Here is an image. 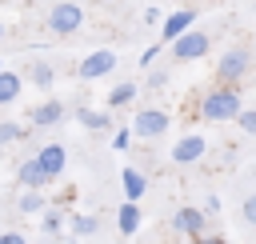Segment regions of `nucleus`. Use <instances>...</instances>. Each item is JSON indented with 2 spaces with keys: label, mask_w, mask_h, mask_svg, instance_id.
I'll list each match as a JSON object with an SVG mask.
<instances>
[{
  "label": "nucleus",
  "mask_w": 256,
  "mask_h": 244,
  "mask_svg": "<svg viewBox=\"0 0 256 244\" xmlns=\"http://www.w3.org/2000/svg\"><path fill=\"white\" fill-rule=\"evenodd\" d=\"M240 92L236 88H216V92H204V100H200V116L208 120V124H228V120H236L240 116Z\"/></svg>",
  "instance_id": "nucleus-1"
},
{
  "label": "nucleus",
  "mask_w": 256,
  "mask_h": 244,
  "mask_svg": "<svg viewBox=\"0 0 256 244\" xmlns=\"http://www.w3.org/2000/svg\"><path fill=\"white\" fill-rule=\"evenodd\" d=\"M80 24H84V8H80L76 0H60V4H52V12H48V28H52L56 36H72V32H80Z\"/></svg>",
  "instance_id": "nucleus-2"
},
{
  "label": "nucleus",
  "mask_w": 256,
  "mask_h": 244,
  "mask_svg": "<svg viewBox=\"0 0 256 244\" xmlns=\"http://www.w3.org/2000/svg\"><path fill=\"white\" fill-rule=\"evenodd\" d=\"M248 68H252V56H248L244 48H228V52L220 56V64H216V76H220L224 88H232L236 80L248 76Z\"/></svg>",
  "instance_id": "nucleus-3"
},
{
  "label": "nucleus",
  "mask_w": 256,
  "mask_h": 244,
  "mask_svg": "<svg viewBox=\"0 0 256 244\" xmlns=\"http://www.w3.org/2000/svg\"><path fill=\"white\" fill-rule=\"evenodd\" d=\"M128 132H132V136H140V140H156V136H164V132H168V112H164V108H140Z\"/></svg>",
  "instance_id": "nucleus-4"
},
{
  "label": "nucleus",
  "mask_w": 256,
  "mask_h": 244,
  "mask_svg": "<svg viewBox=\"0 0 256 244\" xmlns=\"http://www.w3.org/2000/svg\"><path fill=\"white\" fill-rule=\"evenodd\" d=\"M208 32H200V28H188L184 36H176L168 48H172V60H200L204 52H208Z\"/></svg>",
  "instance_id": "nucleus-5"
},
{
  "label": "nucleus",
  "mask_w": 256,
  "mask_h": 244,
  "mask_svg": "<svg viewBox=\"0 0 256 244\" xmlns=\"http://www.w3.org/2000/svg\"><path fill=\"white\" fill-rule=\"evenodd\" d=\"M116 64H120V60H116V52H108V48H96V52H88V56L80 60L76 76H80V80H100V76H108Z\"/></svg>",
  "instance_id": "nucleus-6"
},
{
  "label": "nucleus",
  "mask_w": 256,
  "mask_h": 244,
  "mask_svg": "<svg viewBox=\"0 0 256 244\" xmlns=\"http://www.w3.org/2000/svg\"><path fill=\"white\" fill-rule=\"evenodd\" d=\"M32 160H36V168L44 172V180L52 184L56 176H64V164H68V152H64V144H44V148H40V152H36Z\"/></svg>",
  "instance_id": "nucleus-7"
},
{
  "label": "nucleus",
  "mask_w": 256,
  "mask_h": 244,
  "mask_svg": "<svg viewBox=\"0 0 256 244\" xmlns=\"http://www.w3.org/2000/svg\"><path fill=\"white\" fill-rule=\"evenodd\" d=\"M188 28H196V12H192V8H176L172 16H164L160 40H164V44H172V40H176V36H184Z\"/></svg>",
  "instance_id": "nucleus-8"
},
{
  "label": "nucleus",
  "mask_w": 256,
  "mask_h": 244,
  "mask_svg": "<svg viewBox=\"0 0 256 244\" xmlns=\"http://www.w3.org/2000/svg\"><path fill=\"white\" fill-rule=\"evenodd\" d=\"M204 136H196V132H188V136H180L176 144H172V164H196L200 156H204Z\"/></svg>",
  "instance_id": "nucleus-9"
},
{
  "label": "nucleus",
  "mask_w": 256,
  "mask_h": 244,
  "mask_svg": "<svg viewBox=\"0 0 256 244\" xmlns=\"http://www.w3.org/2000/svg\"><path fill=\"white\" fill-rule=\"evenodd\" d=\"M172 228H176V232H184V236H192V240H196V236H204V212H200V208H192V204H188V208H180V212H176V216H172Z\"/></svg>",
  "instance_id": "nucleus-10"
},
{
  "label": "nucleus",
  "mask_w": 256,
  "mask_h": 244,
  "mask_svg": "<svg viewBox=\"0 0 256 244\" xmlns=\"http://www.w3.org/2000/svg\"><path fill=\"white\" fill-rule=\"evenodd\" d=\"M120 188H124V200L128 204H140V196L148 192V176L140 168H124L120 172Z\"/></svg>",
  "instance_id": "nucleus-11"
},
{
  "label": "nucleus",
  "mask_w": 256,
  "mask_h": 244,
  "mask_svg": "<svg viewBox=\"0 0 256 244\" xmlns=\"http://www.w3.org/2000/svg\"><path fill=\"white\" fill-rule=\"evenodd\" d=\"M60 120H64V104L60 100H44V104L32 108V128H52Z\"/></svg>",
  "instance_id": "nucleus-12"
},
{
  "label": "nucleus",
  "mask_w": 256,
  "mask_h": 244,
  "mask_svg": "<svg viewBox=\"0 0 256 244\" xmlns=\"http://www.w3.org/2000/svg\"><path fill=\"white\" fill-rule=\"evenodd\" d=\"M116 228H120V236H132V232H140V204H120V212H116Z\"/></svg>",
  "instance_id": "nucleus-13"
},
{
  "label": "nucleus",
  "mask_w": 256,
  "mask_h": 244,
  "mask_svg": "<svg viewBox=\"0 0 256 244\" xmlns=\"http://www.w3.org/2000/svg\"><path fill=\"white\" fill-rule=\"evenodd\" d=\"M136 92H140V84H136V80H120V84L108 92V108H124L128 100H136Z\"/></svg>",
  "instance_id": "nucleus-14"
},
{
  "label": "nucleus",
  "mask_w": 256,
  "mask_h": 244,
  "mask_svg": "<svg viewBox=\"0 0 256 244\" xmlns=\"http://www.w3.org/2000/svg\"><path fill=\"white\" fill-rule=\"evenodd\" d=\"M20 184H24L28 192H40V188L48 184V180H44V172L36 168V160H24V164H20Z\"/></svg>",
  "instance_id": "nucleus-15"
},
{
  "label": "nucleus",
  "mask_w": 256,
  "mask_h": 244,
  "mask_svg": "<svg viewBox=\"0 0 256 244\" xmlns=\"http://www.w3.org/2000/svg\"><path fill=\"white\" fill-rule=\"evenodd\" d=\"M20 84H24V80H20L12 68H4V72H0V104H12V100L20 96Z\"/></svg>",
  "instance_id": "nucleus-16"
},
{
  "label": "nucleus",
  "mask_w": 256,
  "mask_h": 244,
  "mask_svg": "<svg viewBox=\"0 0 256 244\" xmlns=\"http://www.w3.org/2000/svg\"><path fill=\"white\" fill-rule=\"evenodd\" d=\"M28 76H32L36 88H52V80H56V72H52L48 60H32V64H28Z\"/></svg>",
  "instance_id": "nucleus-17"
},
{
  "label": "nucleus",
  "mask_w": 256,
  "mask_h": 244,
  "mask_svg": "<svg viewBox=\"0 0 256 244\" xmlns=\"http://www.w3.org/2000/svg\"><path fill=\"white\" fill-rule=\"evenodd\" d=\"M76 120H80L84 128H96V132L112 124V120H108V112H92V108H76Z\"/></svg>",
  "instance_id": "nucleus-18"
},
{
  "label": "nucleus",
  "mask_w": 256,
  "mask_h": 244,
  "mask_svg": "<svg viewBox=\"0 0 256 244\" xmlns=\"http://www.w3.org/2000/svg\"><path fill=\"white\" fill-rule=\"evenodd\" d=\"M16 208L24 212V216H32V212H44V192H20V200H16Z\"/></svg>",
  "instance_id": "nucleus-19"
},
{
  "label": "nucleus",
  "mask_w": 256,
  "mask_h": 244,
  "mask_svg": "<svg viewBox=\"0 0 256 244\" xmlns=\"http://www.w3.org/2000/svg\"><path fill=\"white\" fill-rule=\"evenodd\" d=\"M96 228H100V220H96L92 212H80V216H72V232H76V236H92Z\"/></svg>",
  "instance_id": "nucleus-20"
},
{
  "label": "nucleus",
  "mask_w": 256,
  "mask_h": 244,
  "mask_svg": "<svg viewBox=\"0 0 256 244\" xmlns=\"http://www.w3.org/2000/svg\"><path fill=\"white\" fill-rule=\"evenodd\" d=\"M60 228H64V212L60 208H48L44 212V232L48 236H60Z\"/></svg>",
  "instance_id": "nucleus-21"
},
{
  "label": "nucleus",
  "mask_w": 256,
  "mask_h": 244,
  "mask_svg": "<svg viewBox=\"0 0 256 244\" xmlns=\"http://www.w3.org/2000/svg\"><path fill=\"white\" fill-rule=\"evenodd\" d=\"M24 136V128L16 124V120H0V144H12V140H20Z\"/></svg>",
  "instance_id": "nucleus-22"
},
{
  "label": "nucleus",
  "mask_w": 256,
  "mask_h": 244,
  "mask_svg": "<svg viewBox=\"0 0 256 244\" xmlns=\"http://www.w3.org/2000/svg\"><path fill=\"white\" fill-rule=\"evenodd\" d=\"M236 124L248 132V136H256V108H240V116H236Z\"/></svg>",
  "instance_id": "nucleus-23"
},
{
  "label": "nucleus",
  "mask_w": 256,
  "mask_h": 244,
  "mask_svg": "<svg viewBox=\"0 0 256 244\" xmlns=\"http://www.w3.org/2000/svg\"><path fill=\"white\" fill-rule=\"evenodd\" d=\"M156 56H160V44H152V48H144V56H140V64H144V68H152V64H156Z\"/></svg>",
  "instance_id": "nucleus-24"
},
{
  "label": "nucleus",
  "mask_w": 256,
  "mask_h": 244,
  "mask_svg": "<svg viewBox=\"0 0 256 244\" xmlns=\"http://www.w3.org/2000/svg\"><path fill=\"white\" fill-rule=\"evenodd\" d=\"M244 220H248V224H256V192L244 200Z\"/></svg>",
  "instance_id": "nucleus-25"
},
{
  "label": "nucleus",
  "mask_w": 256,
  "mask_h": 244,
  "mask_svg": "<svg viewBox=\"0 0 256 244\" xmlns=\"http://www.w3.org/2000/svg\"><path fill=\"white\" fill-rule=\"evenodd\" d=\"M128 140H132V132H128V128H120V132L112 136V148H128Z\"/></svg>",
  "instance_id": "nucleus-26"
},
{
  "label": "nucleus",
  "mask_w": 256,
  "mask_h": 244,
  "mask_svg": "<svg viewBox=\"0 0 256 244\" xmlns=\"http://www.w3.org/2000/svg\"><path fill=\"white\" fill-rule=\"evenodd\" d=\"M0 244H28L24 232H0Z\"/></svg>",
  "instance_id": "nucleus-27"
},
{
  "label": "nucleus",
  "mask_w": 256,
  "mask_h": 244,
  "mask_svg": "<svg viewBox=\"0 0 256 244\" xmlns=\"http://www.w3.org/2000/svg\"><path fill=\"white\" fill-rule=\"evenodd\" d=\"M200 212H204V216H212V212H220V200H216V196H208V200H204V208H200Z\"/></svg>",
  "instance_id": "nucleus-28"
},
{
  "label": "nucleus",
  "mask_w": 256,
  "mask_h": 244,
  "mask_svg": "<svg viewBox=\"0 0 256 244\" xmlns=\"http://www.w3.org/2000/svg\"><path fill=\"white\" fill-rule=\"evenodd\" d=\"M196 244H228V240H224V236H208V232H204V236H196Z\"/></svg>",
  "instance_id": "nucleus-29"
},
{
  "label": "nucleus",
  "mask_w": 256,
  "mask_h": 244,
  "mask_svg": "<svg viewBox=\"0 0 256 244\" xmlns=\"http://www.w3.org/2000/svg\"><path fill=\"white\" fill-rule=\"evenodd\" d=\"M160 20V8H144V24H156Z\"/></svg>",
  "instance_id": "nucleus-30"
},
{
  "label": "nucleus",
  "mask_w": 256,
  "mask_h": 244,
  "mask_svg": "<svg viewBox=\"0 0 256 244\" xmlns=\"http://www.w3.org/2000/svg\"><path fill=\"white\" fill-rule=\"evenodd\" d=\"M0 40H4V24H0Z\"/></svg>",
  "instance_id": "nucleus-31"
},
{
  "label": "nucleus",
  "mask_w": 256,
  "mask_h": 244,
  "mask_svg": "<svg viewBox=\"0 0 256 244\" xmlns=\"http://www.w3.org/2000/svg\"><path fill=\"white\" fill-rule=\"evenodd\" d=\"M0 72H4V60H0Z\"/></svg>",
  "instance_id": "nucleus-32"
}]
</instances>
